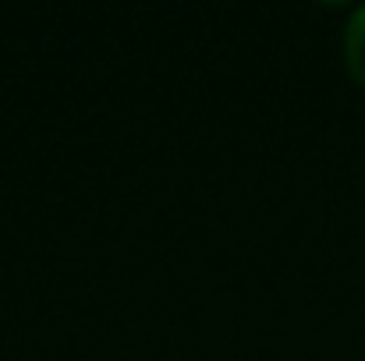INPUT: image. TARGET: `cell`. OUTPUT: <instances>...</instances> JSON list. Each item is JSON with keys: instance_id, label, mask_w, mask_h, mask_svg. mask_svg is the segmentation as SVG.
Listing matches in <instances>:
<instances>
[{"instance_id": "6da1fadb", "label": "cell", "mask_w": 365, "mask_h": 361, "mask_svg": "<svg viewBox=\"0 0 365 361\" xmlns=\"http://www.w3.org/2000/svg\"><path fill=\"white\" fill-rule=\"evenodd\" d=\"M344 64L355 85L365 89V4L351 11L348 28H344Z\"/></svg>"}]
</instances>
